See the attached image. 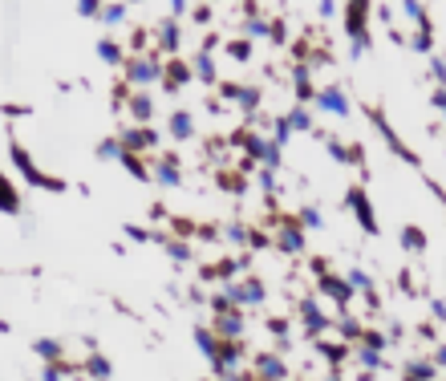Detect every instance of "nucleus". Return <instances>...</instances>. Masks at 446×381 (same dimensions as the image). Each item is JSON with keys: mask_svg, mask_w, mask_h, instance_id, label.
<instances>
[{"mask_svg": "<svg viewBox=\"0 0 446 381\" xmlns=\"http://www.w3.org/2000/svg\"><path fill=\"white\" fill-rule=\"evenodd\" d=\"M256 378H288V365H284L280 357H272V353H264V357L256 361Z\"/></svg>", "mask_w": 446, "mask_h": 381, "instance_id": "f8f14e48", "label": "nucleus"}, {"mask_svg": "<svg viewBox=\"0 0 446 381\" xmlns=\"http://www.w3.org/2000/svg\"><path fill=\"white\" fill-rule=\"evenodd\" d=\"M349 207H357V219H361V227H365L369 235H377V219H373V207H369V199H365L361 191H349Z\"/></svg>", "mask_w": 446, "mask_h": 381, "instance_id": "1a4fd4ad", "label": "nucleus"}, {"mask_svg": "<svg viewBox=\"0 0 446 381\" xmlns=\"http://www.w3.org/2000/svg\"><path fill=\"white\" fill-rule=\"evenodd\" d=\"M361 365H365V369H377V365H382L377 349H369V345H365V349H361Z\"/></svg>", "mask_w": 446, "mask_h": 381, "instance_id": "4c0bfd02", "label": "nucleus"}, {"mask_svg": "<svg viewBox=\"0 0 446 381\" xmlns=\"http://www.w3.org/2000/svg\"><path fill=\"white\" fill-rule=\"evenodd\" d=\"M406 373H410V378H434V373H438V365H434V361H414Z\"/></svg>", "mask_w": 446, "mask_h": 381, "instance_id": "7c9ffc66", "label": "nucleus"}, {"mask_svg": "<svg viewBox=\"0 0 446 381\" xmlns=\"http://www.w3.org/2000/svg\"><path fill=\"white\" fill-rule=\"evenodd\" d=\"M118 142H122V150H134V154H142V150H154V146H159V134H154V130L142 122V126L126 130Z\"/></svg>", "mask_w": 446, "mask_h": 381, "instance_id": "20e7f679", "label": "nucleus"}, {"mask_svg": "<svg viewBox=\"0 0 446 381\" xmlns=\"http://www.w3.org/2000/svg\"><path fill=\"white\" fill-rule=\"evenodd\" d=\"M276 244H280V252H301L305 248V231L301 227H280Z\"/></svg>", "mask_w": 446, "mask_h": 381, "instance_id": "2eb2a0df", "label": "nucleus"}, {"mask_svg": "<svg viewBox=\"0 0 446 381\" xmlns=\"http://www.w3.org/2000/svg\"><path fill=\"white\" fill-rule=\"evenodd\" d=\"M329 159H337V163H361L365 154H361V146H353V150H349L345 142H337V138H333V142H329Z\"/></svg>", "mask_w": 446, "mask_h": 381, "instance_id": "6ab92c4d", "label": "nucleus"}, {"mask_svg": "<svg viewBox=\"0 0 446 381\" xmlns=\"http://www.w3.org/2000/svg\"><path fill=\"white\" fill-rule=\"evenodd\" d=\"M126 78H130L138 89H142V85H150V82H159V78H163V61H159L154 53H146V57H134L130 65H126Z\"/></svg>", "mask_w": 446, "mask_h": 381, "instance_id": "f03ea898", "label": "nucleus"}, {"mask_svg": "<svg viewBox=\"0 0 446 381\" xmlns=\"http://www.w3.org/2000/svg\"><path fill=\"white\" fill-rule=\"evenodd\" d=\"M443 114H446V110H443Z\"/></svg>", "mask_w": 446, "mask_h": 381, "instance_id": "09e8293b", "label": "nucleus"}, {"mask_svg": "<svg viewBox=\"0 0 446 381\" xmlns=\"http://www.w3.org/2000/svg\"><path fill=\"white\" fill-rule=\"evenodd\" d=\"M401 240H406V248H410V252H422V248H426V235H422L418 227H406V231H401Z\"/></svg>", "mask_w": 446, "mask_h": 381, "instance_id": "c756f323", "label": "nucleus"}, {"mask_svg": "<svg viewBox=\"0 0 446 381\" xmlns=\"http://www.w3.org/2000/svg\"><path fill=\"white\" fill-rule=\"evenodd\" d=\"M215 316H220V321H215V333H220V337H239V333H244V312H239V308H223Z\"/></svg>", "mask_w": 446, "mask_h": 381, "instance_id": "0eeeda50", "label": "nucleus"}, {"mask_svg": "<svg viewBox=\"0 0 446 381\" xmlns=\"http://www.w3.org/2000/svg\"><path fill=\"white\" fill-rule=\"evenodd\" d=\"M244 37H248V41H252V37H268V21L260 12H252V16L244 21Z\"/></svg>", "mask_w": 446, "mask_h": 381, "instance_id": "393cba45", "label": "nucleus"}, {"mask_svg": "<svg viewBox=\"0 0 446 381\" xmlns=\"http://www.w3.org/2000/svg\"><path fill=\"white\" fill-rule=\"evenodd\" d=\"M227 57H235V61H248V57H252V41H248V37L231 41V45H227Z\"/></svg>", "mask_w": 446, "mask_h": 381, "instance_id": "c85d7f7f", "label": "nucleus"}, {"mask_svg": "<svg viewBox=\"0 0 446 381\" xmlns=\"http://www.w3.org/2000/svg\"><path fill=\"white\" fill-rule=\"evenodd\" d=\"M82 369H86L89 378H114V365H110V361H106L102 353H89V357H86V365H82Z\"/></svg>", "mask_w": 446, "mask_h": 381, "instance_id": "aec40b11", "label": "nucleus"}, {"mask_svg": "<svg viewBox=\"0 0 446 381\" xmlns=\"http://www.w3.org/2000/svg\"><path fill=\"white\" fill-rule=\"evenodd\" d=\"M365 345H369V349H377V353H382V349H386V345H390V337H382V333H365Z\"/></svg>", "mask_w": 446, "mask_h": 381, "instance_id": "79ce46f5", "label": "nucleus"}, {"mask_svg": "<svg viewBox=\"0 0 446 381\" xmlns=\"http://www.w3.org/2000/svg\"><path fill=\"white\" fill-rule=\"evenodd\" d=\"M33 349H37V357H45V361H61V345L57 340H37Z\"/></svg>", "mask_w": 446, "mask_h": 381, "instance_id": "cd10ccee", "label": "nucleus"}, {"mask_svg": "<svg viewBox=\"0 0 446 381\" xmlns=\"http://www.w3.org/2000/svg\"><path fill=\"white\" fill-rule=\"evenodd\" d=\"M130 118L134 122H150V118H154V102H150L146 93H134L130 97Z\"/></svg>", "mask_w": 446, "mask_h": 381, "instance_id": "a211bd4d", "label": "nucleus"}, {"mask_svg": "<svg viewBox=\"0 0 446 381\" xmlns=\"http://www.w3.org/2000/svg\"><path fill=\"white\" fill-rule=\"evenodd\" d=\"M118 163H122V167L130 170L134 178H142V183H150V170L142 167V163H138V154H134V150H122V159H118Z\"/></svg>", "mask_w": 446, "mask_h": 381, "instance_id": "5701e85b", "label": "nucleus"}, {"mask_svg": "<svg viewBox=\"0 0 446 381\" xmlns=\"http://www.w3.org/2000/svg\"><path fill=\"white\" fill-rule=\"evenodd\" d=\"M0 211H21V199H16V195H12V191H4V183H0Z\"/></svg>", "mask_w": 446, "mask_h": 381, "instance_id": "473e14b6", "label": "nucleus"}, {"mask_svg": "<svg viewBox=\"0 0 446 381\" xmlns=\"http://www.w3.org/2000/svg\"><path fill=\"white\" fill-rule=\"evenodd\" d=\"M223 240H227V244H252V231H248L244 223H231V227L223 231Z\"/></svg>", "mask_w": 446, "mask_h": 381, "instance_id": "bb28decb", "label": "nucleus"}, {"mask_svg": "<svg viewBox=\"0 0 446 381\" xmlns=\"http://www.w3.org/2000/svg\"><path fill=\"white\" fill-rule=\"evenodd\" d=\"M349 284H353V288H361V292H365V288H369V276H365L361 268H353V272H349Z\"/></svg>", "mask_w": 446, "mask_h": 381, "instance_id": "a19ab883", "label": "nucleus"}, {"mask_svg": "<svg viewBox=\"0 0 446 381\" xmlns=\"http://www.w3.org/2000/svg\"><path fill=\"white\" fill-rule=\"evenodd\" d=\"M97 57H102L106 65H122V45L106 37V41H97Z\"/></svg>", "mask_w": 446, "mask_h": 381, "instance_id": "4be33fe9", "label": "nucleus"}, {"mask_svg": "<svg viewBox=\"0 0 446 381\" xmlns=\"http://www.w3.org/2000/svg\"><path fill=\"white\" fill-rule=\"evenodd\" d=\"M301 227H320V211L316 207H305L301 211Z\"/></svg>", "mask_w": 446, "mask_h": 381, "instance_id": "58836bf2", "label": "nucleus"}, {"mask_svg": "<svg viewBox=\"0 0 446 381\" xmlns=\"http://www.w3.org/2000/svg\"><path fill=\"white\" fill-rule=\"evenodd\" d=\"M430 78H434V85H446V61H443V57L430 61Z\"/></svg>", "mask_w": 446, "mask_h": 381, "instance_id": "e433bc0d", "label": "nucleus"}, {"mask_svg": "<svg viewBox=\"0 0 446 381\" xmlns=\"http://www.w3.org/2000/svg\"><path fill=\"white\" fill-rule=\"evenodd\" d=\"M316 106L325 110V114H337V118H349V97L337 89V85H329V89H320L316 93Z\"/></svg>", "mask_w": 446, "mask_h": 381, "instance_id": "423d86ee", "label": "nucleus"}, {"mask_svg": "<svg viewBox=\"0 0 446 381\" xmlns=\"http://www.w3.org/2000/svg\"><path fill=\"white\" fill-rule=\"evenodd\" d=\"M171 8H175V16H183L187 12V0H171Z\"/></svg>", "mask_w": 446, "mask_h": 381, "instance_id": "49530a36", "label": "nucleus"}, {"mask_svg": "<svg viewBox=\"0 0 446 381\" xmlns=\"http://www.w3.org/2000/svg\"><path fill=\"white\" fill-rule=\"evenodd\" d=\"M178 41H183L178 25H175V21H163V25H159V49H163V53H175Z\"/></svg>", "mask_w": 446, "mask_h": 381, "instance_id": "ddd939ff", "label": "nucleus"}, {"mask_svg": "<svg viewBox=\"0 0 446 381\" xmlns=\"http://www.w3.org/2000/svg\"><path fill=\"white\" fill-rule=\"evenodd\" d=\"M434 365H446V345L438 349V353H434Z\"/></svg>", "mask_w": 446, "mask_h": 381, "instance_id": "de8ad7c7", "label": "nucleus"}, {"mask_svg": "<svg viewBox=\"0 0 446 381\" xmlns=\"http://www.w3.org/2000/svg\"><path fill=\"white\" fill-rule=\"evenodd\" d=\"M78 12L82 16H97L102 12V0H78Z\"/></svg>", "mask_w": 446, "mask_h": 381, "instance_id": "ea45409f", "label": "nucleus"}, {"mask_svg": "<svg viewBox=\"0 0 446 381\" xmlns=\"http://www.w3.org/2000/svg\"><path fill=\"white\" fill-rule=\"evenodd\" d=\"M171 134H175L178 142H187V138L195 134V118H191L187 110H175V114H171Z\"/></svg>", "mask_w": 446, "mask_h": 381, "instance_id": "dca6fc26", "label": "nucleus"}, {"mask_svg": "<svg viewBox=\"0 0 446 381\" xmlns=\"http://www.w3.org/2000/svg\"><path fill=\"white\" fill-rule=\"evenodd\" d=\"M159 82L175 93V89H183V85L191 82V69H187V65H178V61H175V65H163V78H159Z\"/></svg>", "mask_w": 446, "mask_h": 381, "instance_id": "9b49d317", "label": "nucleus"}, {"mask_svg": "<svg viewBox=\"0 0 446 381\" xmlns=\"http://www.w3.org/2000/svg\"><path fill=\"white\" fill-rule=\"evenodd\" d=\"M301 321H305V329H309V337H320V333L329 329V316H320V308H316V300H305V304H301Z\"/></svg>", "mask_w": 446, "mask_h": 381, "instance_id": "6e6552de", "label": "nucleus"}, {"mask_svg": "<svg viewBox=\"0 0 446 381\" xmlns=\"http://www.w3.org/2000/svg\"><path fill=\"white\" fill-rule=\"evenodd\" d=\"M195 340H199V353H203L207 361L220 353V333H211V329H195Z\"/></svg>", "mask_w": 446, "mask_h": 381, "instance_id": "412c9836", "label": "nucleus"}, {"mask_svg": "<svg viewBox=\"0 0 446 381\" xmlns=\"http://www.w3.org/2000/svg\"><path fill=\"white\" fill-rule=\"evenodd\" d=\"M195 73H199V82H207V85L220 82V78H215V61H211V53H207V49H199V53H195Z\"/></svg>", "mask_w": 446, "mask_h": 381, "instance_id": "f3484780", "label": "nucleus"}, {"mask_svg": "<svg viewBox=\"0 0 446 381\" xmlns=\"http://www.w3.org/2000/svg\"><path fill=\"white\" fill-rule=\"evenodd\" d=\"M401 8H406V12H410V16L426 29V12H422V4H418V0H401Z\"/></svg>", "mask_w": 446, "mask_h": 381, "instance_id": "c9c22d12", "label": "nucleus"}, {"mask_svg": "<svg viewBox=\"0 0 446 381\" xmlns=\"http://www.w3.org/2000/svg\"><path fill=\"white\" fill-rule=\"evenodd\" d=\"M97 159H102V163H118V159H122V142H118V138H106V142L97 146Z\"/></svg>", "mask_w": 446, "mask_h": 381, "instance_id": "a878e982", "label": "nucleus"}, {"mask_svg": "<svg viewBox=\"0 0 446 381\" xmlns=\"http://www.w3.org/2000/svg\"><path fill=\"white\" fill-rule=\"evenodd\" d=\"M97 21H106L110 29H114V25H122V21H126V4H102Z\"/></svg>", "mask_w": 446, "mask_h": 381, "instance_id": "b1692460", "label": "nucleus"}, {"mask_svg": "<svg viewBox=\"0 0 446 381\" xmlns=\"http://www.w3.org/2000/svg\"><path fill=\"white\" fill-rule=\"evenodd\" d=\"M272 130H276V142H280V146L292 138V126H288V118H276V122H272Z\"/></svg>", "mask_w": 446, "mask_h": 381, "instance_id": "f704fd0d", "label": "nucleus"}, {"mask_svg": "<svg viewBox=\"0 0 446 381\" xmlns=\"http://www.w3.org/2000/svg\"><path fill=\"white\" fill-rule=\"evenodd\" d=\"M8 154H12L16 170H21V174H25V178L33 183V187H53V191H61V183H57V178H45L41 170L33 167V159L25 154V146H21V142H12V146H8Z\"/></svg>", "mask_w": 446, "mask_h": 381, "instance_id": "7ed1b4c3", "label": "nucleus"}, {"mask_svg": "<svg viewBox=\"0 0 446 381\" xmlns=\"http://www.w3.org/2000/svg\"><path fill=\"white\" fill-rule=\"evenodd\" d=\"M223 297H227V304H235V308H244V304L256 308V304H264V284L252 280V276H248V280H231Z\"/></svg>", "mask_w": 446, "mask_h": 381, "instance_id": "f257e3e1", "label": "nucleus"}, {"mask_svg": "<svg viewBox=\"0 0 446 381\" xmlns=\"http://www.w3.org/2000/svg\"><path fill=\"white\" fill-rule=\"evenodd\" d=\"M337 329H341V333H345V337H357V321H349V316H345V321H341V325H337Z\"/></svg>", "mask_w": 446, "mask_h": 381, "instance_id": "37998d69", "label": "nucleus"}, {"mask_svg": "<svg viewBox=\"0 0 446 381\" xmlns=\"http://www.w3.org/2000/svg\"><path fill=\"white\" fill-rule=\"evenodd\" d=\"M434 106H438V110H446V85H438V89H434Z\"/></svg>", "mask_w": 446, "mask_h": 381, "instance_id": "c03bdc74", "label": "nucleus"}, {"mask_svg": "<svg viewBox=\"0 0 446 381\" xmlns=\"http://www.w3.org/2000/svg\"><path fill=\"white\" fill-rule=\"evenodd\" d=\"M167 255H171V259H178V264H187V259H191V248H187L183 240H171V244H167Z\"/></svg>", "mask_w": 446, "mask_h": 381, "instance_id": "2f4dec72", "label": "nucleus"}, {"mask_svg": "<svg viewBox=\"0 0 446 381\" xmlns=\"http://www.w3.org/2000/svg\"><path fill=\"white\" fill-rule=\"evenodd\" d=\"M223 97H231L239 106V114H256V106H260V89L256 85H223Z\"/></svg>", "mask_w": 446, "mask_h": 381, "instance_id": "39448f33", "label": "nucleus"}, {"mask_svg": "<svg viewBox=\"0 0 446 381\" xmlns=\"http://www.w3.org/2000/svg\"><path fill=\"white\" fill-rule=\"evenodd\" d=\"M288 126H292V130H305V134H309V130H312V118H309V114H305V110H292V118H288Z\"/></svg>", "mask_w": 446, "mask_h": 381, "instance_id": "72a5a7b5", "label": "nucleus"}, {"mask_svg": "<svg viewBox=\"0 0 446 381\" xmlns=\"http://www.w3.org/2000/svg\"><path fill=\"white\" fill-rule=\"evenodd\" d=\"M320 292H325V297H333L337 304H345V300L353 297V284H349V280H333V276H320Z\"/></svg>", "mask_w": 446, "mask_h": 381, "instance_id": "9d476101", "label": "nucleus"}, {"mask_svg": "<svg viewBox=\"0 0 446 381\" xmlns=\"http://www.w3.org/2000/svg\"><path fill=\"white\" fill-rule=\"evenodd\" d=\"M434 316H438V321H446V304H443V300H434Z\"/></svg>", "mask_w": 446, "mask_h": 381, "instance_id": "a18cd8bd", "label": "nucleus"}, {"mask_svg": "<svg viewBox=\"0 0 446 381\" xmlns=\"http://www.w3.org/2000/svg\"><path fill=\"white\" fill-rule=\"evenodd\" d=\"M154 183H163V187H178V183H183V174H178V163H175V159H163V163L154 167Z\"/></svg>", "mask_w": 446, "mask_h": 381, "instance_id": "4468645a", "label": "nucleus"}]
</instances>
